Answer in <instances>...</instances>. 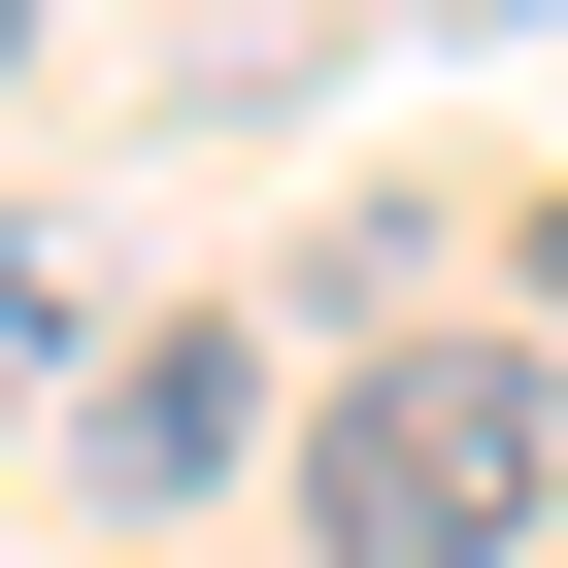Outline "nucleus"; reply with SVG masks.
<instances>
[{"label":"nucleus","instance_id":"20e7f679","mask_svg":"<svg viewBox=\"0 0 568 568\" xmlns=\"http://www.w3.org/2000/svg\"><path fill=\"white\" fill-rule=\"evenodd\" d=\"M0 68H34V0H0Z\"/></svg>","mask_w":568,"mask_h":568},{"label":"nucleus","instance_id":"7ed1b4c3","mask_svg":"<svg viewBox=\"0 0 568 568\" xmlns=\"http://www.w3.org/2000/svg\"><path fill=\"white\" fill-rule=\"evenodd\" d=\"M34 402H68V302H34V267H0V435H34Z\"/></svg>","mask_w":568,"mask_h":568},{"label":"nucleus","instance_id":"f03ea898","mask_svg":"<svg viewBox=\"0 0 568 568\" xmlns=\"http://www.w3.org/2000/svg\"><path fill=\"white\" fill-rule=\"evenodd\" d=\"M234 435H267V368H234V335H134V368H68V468H101V501H201Z\"/></svg>","mask_w":568,"mask_h":568},{"label":"nucleus","instance_id":"f257e3e1","mask_svg":"<svg viewBox=\"0 0 568 568\" xmlns=\"http://www.w3.org/2000/svg\"><path fill=\"white\" fill-rule=\"evenodd\" d=\"M568 535V368L535 335H368L302 402V568H535Z\"/></svg>","mask_w":568,"mask_h":568}]
</instances>
